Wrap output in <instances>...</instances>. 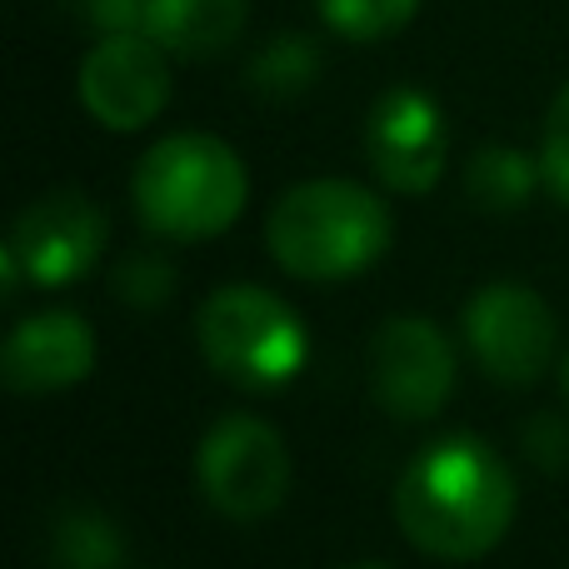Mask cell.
<instances>
[{
  "mask_svg": "<svg viewBox=\"0 0 569 569\" xmlns=\"http://www.w3.org/2000/svg\"><path fill=\"white\" fill-rule=\"evenodd\" d=\"M520 495L500 450L475 435H445L405 465L395 485V520L430 560H480L510 535Z\"/></svg>",
  "mask_w": 569,
  "mask_h": 569,
  "instance_id": "1",
  "label": "cell"
},
{
  "mask_svg": "<svg viewBox=\"0 0 569 569\" xmlns=\"http://www.w3.org/2000/svg\"><path fill=\"white\" fill-rule=\"evenodd\" d=\"M395 220L375 190L360 180L325 176L284 190L266 220V246L276 266L295 280H350L385 260Z\"/></svg>",
  "mask_w": 569,
  "mask_h": 569,
  "instance_id": "2",
  "label": "cell"
},
{
  "mask_svg": "<svg viewBox=\"0 0 569 569\" xmlns=\"http://www.w3.org/2000/svg\"><path fill=\"white\" fill-rule=\"evenodd\" d=\"M136 216L146 230L166 240H216L240 220L250 196L246 160L226 146L220 136H200V130H180L166 136L136 160Z\"/></svg>",
  "mask_w": 569,
  "mask_h": 569,
  "instance_id": "3",
  "label": "cell"
},
{
  "mask_svg": "<svg viewBox=\"0 0 569 569\" xmlns=\"http://www.w3.org/2000/svg\"><path fill=\"white\" fill-rule=\"evenodd\" d=\"M200 355L240 390H284L310 365L305 320L266 284H220L196 315Z\"/></svg>",
  "mask_w": 569,
  "mask_h": 569,
  "instance_id": "4",
  "label": "cell"
},
{
  "mask_svg": "<svg viewBox=\"0 0 569 569\" xmlns=\"http://www.w3.org/2000/svg\"><path fill=\"white\" fill-rule=\"evenodd\" d=\"M110 246V220L86 190H46L16 216L0 250L6 300H16L20 284L60 290L100 266Z\"/></svg>",
  "mask_w": 569,
  "mask_h": 569,
  "instance_id": "5",
  "label": "cell"
},
{
  "mask_svg": "<svg viewBox=\"0 0 569 569\" xmlns=\"http://www.w3.org/2000/svg\"><path fill=\"white\" fill-rule=\"evenodd\" d=\"M196 480L226 520H266L290 495V450L276 425L256 415H220L196 450Z\"/></svg>",
  "mask_w": 569,
  "mask_h": 569,
  "instance_id": "6",
  "label": "cell"
},
{
  "mask_svg": "<svg viewBox=\"0 0 569 569\" xmlns=\"http://www.w3.org/2000/svg\"><path fill=\"white\" fill-rule=\"evenodd\" d=\"M465 340L495 385L525 390L550 370L555 345H560V320L540 290L520 280H495L475 290L465 305Z\"/></svg>",
  "mask_w": 569,
  "mask_h": 569,
  "instance_id": "7",
  "label": "cell"
},
{
  "mask_svg": "<svg viewBox=\"0 0 569 569\" xmlns=\"http://www.w3.org/2000/svg\"><path fill=\"white\" fill-rule=\"evenodd\" d=\"M460 360L445 330L420 315H395L370 340V390L395 420H430L450 405Z\"/></svg>",
  "mask_w": 569,
  "mask_h": 569,
  "instance_id": "8",
  "label": "cell"
},
{
  "mask_svg": "<svg viewBox=\"0 0 569 569\" xmlns=\"http://www.w3.org/2000/svg\"><path fill=\"white\" fill-rule=\"evenodd\" d=\"M80 106L106 130H146L170 100V66L166 50L146 30L106 36L80 66Z\"/></svg>",
  "mask_w": 569,
  "mask_h": 569,
  "instance_id": "9",
  "label": "cell"
},
{
  "mask_svg": "<svg viewBox=\"0 0 569 569\" xmlns=\"http://www.w3.org/2000/svg\"><path fill=\"white\" fill-rule=\"evenodd\" d=\"M445 140H450L445 110L420 86H390L370 106V120H365L370 170L400 196L435 190V180L445 170Z\"/></svg>",
  "mask_w": 569,
  "mask_h": 569,
  "instance_id": "10",
  "label": "cell"
},
{
  "mask_svg": "<svg viewBox=\"0 0 569 569\" xmlns=\"http://www.w3.org/2000/svg\"><path fill=\"white\" fill-rule=\"evenodd\" d=\"M96 370V330L76 310H40L10 330L0 350V375L16 395L76 390Z\"/></svg>",
  "mask_w": 569,
  "mask_h": 569,
  "instance_id": "11",
  "label": "cell"
},
{
  "mask_svg": "<svg viewBox=\"0 0 569 569\" xmlns=\"http://www.w3.org/2000/svg\"><path fill=\"white\" fill-rule=\"evenodd\" d=\"M246 30V0H150L146 36L166 56L210 60L230 50Z\"/></svg>",
  "mask_w": 569,
  "mask_h": 569,
  "instance_id": "12",
  "label": "cell"
},
{
  "mask_svg": "<svg viewBox=\"0 0 569 569\" xmlns=\"http://www.w3.org/2000/svg\"><path fill=\"white\" fill-rule=\"evenodd\" d=\"M545 186L540 160H530L515 146H485L465 166V196L490 216H515L520 206H530V196Z\"/></svg>",
  "mask_w": 569,
  "mask_h": 569,
  "instance_id": "13",
  "label": "cell"
},
{
  "mask_svg": "<svg viewBox=\"0 0 569 569\" xmlns=\"http://www.w3.org/2000/svg\"><path fill=\"white\" fill-rule=\"evenodd\" d=\"M320 66H325L320 46H315L310 36H300V30H290V36H276L250 60V86L266 100H295L315 86Z\"/></svg>",
  "mask_w": 569,
  "mask_h": 569,
  "instance_id": "14",
  "label": "cell"
},
{
  "mask_svg": "<svg viewBox=\"0 0 569 569\" xmlns=\"http://www.w3.org/2000/svg\"><path fill=\"white\" fill-rule=\"evenodd\" d=\"M60 569H126V540L96 510H66L50 530Z\"/></svg>",
  "mask_w": 569,
  "mask_h": 569,
  "instance_id": "15",
  "label": "cell"
},
{
  "mask_svg": "<svg viewBox=\"0 0 569 569\" xmlns=\"http://www.w3.org/2000/svg\"><path fill=\"white\" fill-rule=\"evenodd\" d=\"M320 20L345 40H385L405 30L420 10V0H315Z\"/></svg>",
  "mask_w": 569,
  "mask_h": 569,
  "instance_id": "16",
  "label": "cell"
},
{
  "mask_svg": "<svg viewBox=\"0 0 569 569\" xmlns=\"http://www.w3.org/2000/svg\"><path fill=\"white\" fill-rule=\"evenodd\" d=\"M110 290L136 310H166L176 295V266L160 256H126L110 270Z\"/></svg>",
  "mask_w": 569,
  "mask_h": 569,
  "instance_id": "17",
  "label": "cell"
},
{
  "mask_svg": "<svg viewBox=\"0 0 569 569\" xmlns=\"http://www.w3.org/2000/svg\"><path fill=\"white\" fill-rule=\"evenodd\" d=\"M540 170H545V190H550L560 206H569V86L555 96L550 116H545Z\"/></svg>",
  "mask_w": 569,
  "mask_h": 569,
  "instance_id": "18",
  "label": "cell"
},
{
  "mask_svg": "<svg viewBox=\"0 0 569 569\" xmlns=\"http://www.w3.org/2000/svg\"><path fill=\"white\" fill-rule=\"evenodd\" d=\"M525 450L540 470H569V425L560 415H535L530 430H525Z\"/></svg>",
  "mask_w": 569,
  "mask_h": 569,
  "instance_id": "19",
  "label": "cell"
},
{
  "mask_svg": "<svg viewBox=\"0 0 569 569\" xmlns=\"http://www.w3.org/2000/svg\"><path fill=\"white\" fill-rule=\"evenodd\" d=\"M146 10H150V0H86L90 26H100L106 36H120V30H146Z\"/></svg>",
  "mask_w": 569,
  "mask_h": 569,
  "instance_id": "20",
  "label": "cell"
},
{
  "mask_svg": "<svg viewBox=\"0 0 569 569\" xmlns=\"http://www.w3.org/2000/svg\"><path fill=\"white\" fill-rule=\"evenodd\" d=\"M345 569H390V565H375V560H365V565H345Z\"/></svg>",
  "mask_w": 569,
  "mask_h": 569,
  "instance_id": "21",
  "label": "cell"
},
{
  "mask_svg": "<svg viewBox=\"0 0 569 569\" xmlns=\"http://www.w3.org/2000/svg\"><path fill=\"white\" fill-rule=\"evenodd\" d=\"M565 390H569V355H565Z\"/></svg>",
  "mask_w": 569,
  "mask_h": 569,
  "instance_id": "22",
  "label": "cell"
}]
</instances>
